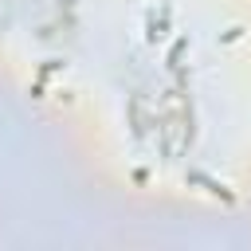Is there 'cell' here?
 <instances>
[{"label": "cell", "instance_id": "4", "mask_svg": "<svg viewBox=\"0 0 251 251\" xmlns=\"http://www.w3.org/2000/svg\"><path fill=\"white\" fill-rule=\"evenodd\" d=\"M165 27H169V4L161 8V20H153V16H149V31H145V35H149V43L165 39Z\"/></svg>", "mask_w": 251, "mask_h": 251}, {"label": "cell", "instance_id": "3", "mask_svg": "<svg viewBox=\"0 0 251 251\" xmlns=\"http://www.w3.org/2000/svg\"><path fill=\"white\" fill-rule=\"evenodd\" d=\"M59 67H63V59H47V63L39 67V75H35V82H31V98H43V82H47V75L59 71Z\"/></svg>", "mask_w": 251, "mask_h": 251}, {"label": "cell", "instance_id": "1", "mask_svg": "<svg viewBox=\"0 0 251 251\" xmlns=\"http://www.w3.org/2000/svg\"><path fill=\"white\" fill-rule=\"evenodd\" d=\"M184 180H188V184H200L204 192L220 196L224 204H235V192H231V188H227L224 180H216V176H208V173H200V169H188V173H184Z\"/></svg>", "mask_w": 251, "mask_h": 251}, {"label": "cell", "instance_id": "2", "mask_svg": "<svg viewBox=\"0 0 251 251\" xmlns=\"http://www.w3.org/2000/svg\"><path fill=\"white\" fill-rule=\"evenodd\" d=\"M188 43H192L188 35H176V39H173V47H169V55H165V67H169V71H180V59H184Z\"/></svg>", "mask_w": 251, "mask_h": 251}]
</instances>
